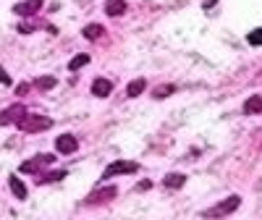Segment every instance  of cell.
<instances>
[{"label":"cell","instance_id":"2e32d148","mask_svg":"<svg viewBox=\"0 0 262 220\" xmlns=\"http://www.w3.org/2000/svg\"><path fill=\"white\" fill-rule=\"evenodd\" d=\"M173 92H176V86H173V84H163V86H155L152 97H155V100H165V97L173 95Z\"/></svg>","mask_w":262,"mask_h":220},{"label":"cell","instance_id":"7c38bea8","mask_svg":"<svg viewBox=\"0 0 262 220\" xmlns=\"http://www.w3.org/2000/svg\"><path fill=\"white\" fill-rule=\"evenodd\" d=\"M163 184H165L168 189H181V186L186 184V179H184V175H181V173H168Z\"/></svg>","mask_w":262,"mask_h":220},{"label":"cell","instance_id":"44dd1931","mask_svg":"<svg viewBox=\"0 0 262 220\" xmlns=\"http://www.w3.org/2000/svg\"><path fill=\"white\" fill-rule=\"evenodd\" d=\"M0 84H11V76H8L3 69H0Z\"/></svg>","mask_w":262,"mask_h":220},{"label":"cell","instance_id":"8fae6325","mask_svg":"<svg viewBox=\"0 0 262 220\" xmlns=\"http://www.w3.org/2000/svg\"><path fill=\"white\" fill-rule=\"evenodd\" d=\"M244 113H247V116H259V113H262V97H259V95H252V97L244 102Z\"/></svg>","mask_w":262,"mask_h":220},{"label":"cell","instance_id":"ba28073f","mask_svg":"<svg viewBox=\"0 0 262 220\" xmlns=\"http://www.w3.org/2000/svg\"><path fill=\"white\" fill-rule=\"evenodd\" d=\"M39 8H42V0H24V3L13 6V13L16 16H34Z\"/></svg>","mask_w":262,"mask_h":220},{"label":"cell","instance_id":"d6986e66","mask_svg":"<svg viewBox=\"0 0 262 220\" xmlns=\"http://www.w3.org/2000/svg\"><path fill=\"white\" fill-rule=\"evenodd\" d=\"M86 63H90V55H76V58L69 63V69H71V71H79L81 65H86Z\"/></svg>","mask_w":262,"mask_h":220},{"label":"cell","instance_id":"5bb4252c","mask_svg":"<svg viewBox=\"0 0 262 220\" xmlns=\"http://www.w3.org/2000/svg\"><path fill=\"white\" fill-rule=\"evenodd\" d=\"M84 37L97 42V39H102V37H105V29H102L100 24H90V27H84Z\"/></svg>","mask_w":262,"mask_h":220},{"label":"cell","instance_id":"e0dca14e","mask_svg":"<svg viewBox=\"0 0 262 220\" xmlns=\"http://www.w3.org/2000/svg\"><path fill=\"white\" fill-rule=\"evenodd\" d=\"M66 179V170H53V173H42L39 175V184H48V181H60Z\"/></svg>","mask_w":262,"mask_h":220},{"label":"cell","instance_id":"8992f818","mask_svg":"<svg viewBox=\"0 0 262 220\" xmlns=\"http://www.w3.org/2000/svg\"><path fill=\"white\" fill-rule=\"evenodd\" d=\"M53 160H55L53 155H37V158H32L27 163H21V170H24V173H39V168L50 165Z\"/></svg>","mask_w":262,"mask_h":220},{"label":"cell","instance_id":"5b68a950","mask_svg":"<svg viewBox=\"0 0 262 220\" xmlns=\"http://www.w3.org/2000/svg\"><path fill=\"white\" fill-rule=\"evenodd\" d=\"M116 194H118V189H116V186H105V189L92 191L90 196H86V205H105V202L116 200Z\"/></svg>","mask_w":262,"mask_h":220},{"label":"cell","instance_id":"52a82bcc","mask_svg":"<svg viewBox=\"0 0 262 220\" xmlns=\"http://www.w3.org/2000/svg\"><path fill=\"white\" fill-rule=\"evenodd\" d=\"M55 149L63 152V155H71V152L79 149V142H76V137H71V134H60L58 142H55Z\"/></svg>","mask_w":262,"mask_h":220},{"label":"cell","instance_id":"6da1fadb","mask_svg":"<svg viewBox=\"0 0 262 220\" xmlns=\"http://www.w3.org/2000/svg\"><path fill=\"white\" fill-rule=\"evenodd\" d=\"M21 131H29V134H37V131H45L53 126V118L50 116H37V113H24L21 121L16 123Z\"/></svg>","mask_w":262,"mask_h":220},{"label":"cell","instance_id":"9c48e42d","mask_svg":"<svg viewBox=\"0 0 262 220\" xmlns=\"http://www.w3.org/2000/svg\"><path fill=\"white\" fill-rule=\"evenodd\" d=\"M111 92H113V81H107V79H95V81H92V95L107 97Z\"/></svg>","mask_w":262,"mask_h":220},{"label":"cell","instance_id":"7a4b0ae2","mask_svg":"<svg viewBox=\"0 0 262 220\" xmlns=\"http://www.w3.org/2000/svg\"><path fill=\"white\" fill-rule=\"evenodd\" d=\"M238 205H242V196H228V200H223V202H217L215 207H210V210H205V217H223V215H231V212H236L238 210Z\"/></svg>","mask_w":262,"mask_h":220},{"label":"cell","instance_id":"ffe728a7","mask_svg":"<svg viewBox=\"0 0 262 220\" xmlns=\"http://www.w3.org/2000/svg\"><path fill=\"white\" fill-rule=\"evenodd\" d=\"M247 42H249V45H262V29H254V32H249Z\"/></svg>","mask_w":262,"mask_h":220},{"label":"cell","instance_id":"9a60e30c","mask_svg":"<svg viewBox=\"0 0 262 220\" xmlns=\"http://www.w3.org/2000/svg\"><path fill=\"white\" fill-rule=\"evenodd\" d=\"M144 86H147V81H144V79H137V81H131V84H128L126 95H128V97H137V95L144 92Z\"/></svg>","mask_w":262,"mask_h":220},{"label":"cell","instance_id":"30bf717a","mask_svg":"<svg viewBox=\"0 0 262 220\" xmlns=\"http://www.w3.org/2000/svg\"><path fill=\"white\" fill-rule=\"evenodd\" d=\"M126 0H107V3H105V13L107 16H123L126 13Z\"/></svg>","mask_w":262,"mask_h":220},{"label":"cell","instance_id":"3957f363","mask_svg":"<svg viewBox=\"0 0 262 220\" xmlns=\"http://www.w3.org/2000/svg\"><path fill=\"white\" fill-rule=\"evenodd\" d=\"M139 170V163L134 160H118V163H111L105 168L102 179H113V175H123V173H137Z\"/></svg>","mask_w":262,"mask_h":220},{"label":"cell","instance_id":"ac0fdd59","mask_svg":"<svg viewBox=\"0 0 262 220\" xmlns=\"http://www.w3.org/2000/svg\"><path fill=\"white\" fill-rule=\"evenodd\" d=\"M34 86H37V90H53L55 79H53V76H39V79L34 81Z\"/></svg>","mask_w":262,"mask_h":220},{"label":"cell","instance_id":"4fadbf2b","mask_svg":"<svg viewBox=\"0 0 262 220\" xmlns=\"http://www.w3.org/2000/svg\"><path fill=\"white\" fill-rule=\"evenodd\" d=\"M8 184H11V191L16 194V200H24V196H27V186L21 184V179H16V175H11V179H8Z\"/></svg>","mask_w":262,"mask_h":220},{"label":"cell","instance_id":"277c9868","mask_svg":"<svg viewBox=\"0 0 262 220\" xmlns=\"http://www.w3.org/2000/svg\"><path fill=\"white\" fill-rule=\"evenodd\" d=\"M24 113H27V107H24V105H11V107H6V110H0V126L18 123Z\"/></svg>","mask_w":262,"mask_h":220},{"label":"cell","instance_id":"7402d4cb","mask_svg":"<svg viewBox=\"0 0 262 220\" xmlns=\"http://www.w3.org/2000/svg\"><path fill=\"white\" fill-rule=\"evenodd\" d=\"M217 3V0H202V8H212Z\"/></svg>","mask_w":262,"mask_h":220}]
</instances>
